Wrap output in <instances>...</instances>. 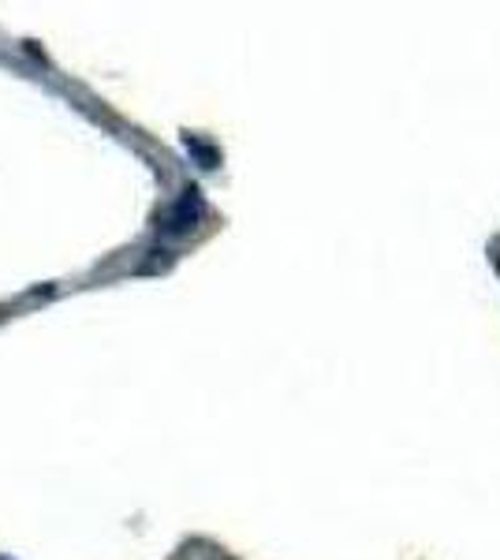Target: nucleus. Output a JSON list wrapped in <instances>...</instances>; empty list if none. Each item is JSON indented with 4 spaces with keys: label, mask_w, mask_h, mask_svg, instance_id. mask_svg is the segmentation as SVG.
<instances>
[{
    "label": "nucleus",
    "mask_w": 500,
    "mask_h": 560,
    "mask_svg": "<svg viewBox=\"0 0 500 560\" xmlns=\"http://www.w3.org/2000/svg\"><path fill=\"white\" fill-rule=\"evenodd\" d=\"M202 191L198 187H187L184 198H179L176 206L168 210V221H165V229L168 232H187V229H195L198 224V217H202Z\"/></svg>",
    "instance_id": "obj_1"
},
{
    "label": "nucleus",
    "mask_w": 500,
    "mask_h": 560,
    "mask_svg": "<svg viewBox=\"0 0 500 560\" xmlns=\"http://www.w3.org/2000/svg\"><path fill=\"white\" fill-rule=\"evenodd\" d=\"M184 142H187V150L195 153L198 161H202V168H217V165H221V153H217L213 147H206V142L198 139V135H187Z\"/></svg>",
    "instance_id": "obj_2"
}]
</instances>
